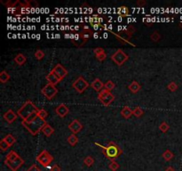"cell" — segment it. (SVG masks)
<instances>
[{
	"label": "cell",
	"mask_w": 182,
	"mask_h": 171,
	"mask_svg": "<svg viewBox=\"0 0 182 171\" xmlns=\"http://www.w3.org/2000/svg\"><path fill=\"white\" fill-rule=\"evenodd\" d=\"M45 124H46V121L41 119L40 117H38V115L30 121H24V120L21 121V125L33 136H36L37 133L42 131Z\"/></svg>",
	"instance_id": "1"
},
{
	"label": "cell",
	"mask_w": 182,
	"mask_h": 171,
	"mask_svg": "<svg viewBox=\"0 0 182 171\" xmlns=\"http://www.w3.org/2000/svg\"><path fill=\"white\" fill-rule=\"evenodd\" d=\"M38 110L39 109L36 107L31 101H27L18 110L17 114L22 119V120H26L30 117H31L34 113L37 112Z\"/></svg>",
	"instance_id": "2"
},
{
	"label": "cell",
	"mask_w": 182,
	"mask_h": 171,
	"mask_svg": "<svg viewBox=\"0 0 182 171\" xmlns=\"http://www.w3.org/2000/svg\"><path fill=\"white\" fill-rule=\"evenodd\" d=\"M96 144L98 146H100L101 148H102V152L104 153V155L109 159L111 161H113L115 159H116L121 153H122V151L120 150V148L117 146V144H115V143L113 142H110L109 143V144L107 146H102V145H100L96 143Z\"/></svg>",
	"instance_id": "3"
},
{
	"label": "cell",
	"mask_w": 182,
	"mask_h": 171,
	"mask_svg": "<svg viewBox=\"0 0 182 171\" xmlns=\"http://www.w3.org/2000/svg\"><path fill=\"white\" fill-rule=\"evenodd\" d=\"M36 161L41 164L43 167H49V165L52 163V161H53V157L46 151V150H43L37 156H36Z\"/></svg>",
	"instance_id": "4"
},
{
	"label": "cell",
	"mask_w": 182,
	"mask_h": 171,
	"mask_svg": "<svg viewBox=\"0 0 182 171\" xmlns=\"http://www.w3.org/2000/svg\"><path fill=\"white\" fill-rule=\"evenodd\" d=\"M98 99L101 102V103L104 106H109V104L115 100V96L110 93V91L104 88L99 93Z\"/></svg>",
	"instance_id": "5"
},
{
	"label": "cell",
	"mask_w": 182,
	"mask_h": 171,
	"mask_svg": "<svg viewBox=\"0 0 182 171\" xmlns=\"http://www.w3.org/2000/svg\"><path fill=\"white\" fill-rule=\"evenodd\" d=\"M128 55L124 52L122 51L121 49H118L114 55H112L111 56V60L118 66H121L123 65L127 60H128Z\"/></svg>",
	"instance_id": "6"
},
{
	"label": "cell",
	"mask_w": 182,
	"mask_h": 171,
	"mask_svg": "<svg viewBox=\"0 0 182 171\" xmlns=\"http://www.w3.org/2000/svg\"><path fill=\"white\" fill-rule=\"evenodd\" d=\"M72 87L75 89L76 92H78L79 94H82L89 87V83L83 77H78L73 82Z\"/></svg>",
	"instance_id": "7"
},
{
	"label": "cell",
	"mask_w": 182,
	"mask_h": 171,
	"mask_svg": "<svg viewBox=\"0 0 182 171\" xmlns=\"http://www.w3.org/2000/svg\"><path fill=\"white\" fill-rule=\"evenodd\" d=\"M41 92L47 99L51 100L52 98H53L56 96V94L58 93V90H57V88L55 87L54 85H52V84L48 83L47 85L44 86V87L42 89Z\"/></svg>",
	"instance_id": "8"
},
{
	"label": "cell",
	"mask_w": 182,
	"mask_h": 171,
	"mask_svg": "<svg viewBox=\"0 0 182 171\" xmlns=\"http://www.w3.org/2000/svg\"><path fill=\"white\" fill-rule=\"evenodd\" d=\"M4 164L11 170L12 171H17L23 164H24V161L21 158V157H19L16 161H5L4 160Z\"/></svg>",
	"instance_id": "9"
},
{
	"label": "cell",
	"mask_w": 182,
	"mask_h": 171,
	"mask_svg": "<svg viewBox=\"0 0 182 171\" xmlns=\"http://www.w3.org/2000/svg\"><path fill=\"white\" fill-rule=\"evenodd\" d=\"M52 72H53V73L60 78V80L63 79V78L68 75V70L64 68L61 64H60V63L56 64V65L53 68Z\"/></svg>",
	"instance_id": "10"
},
{
	"label": "cell",
	"mask_w": 182,
	"mask_h": 171,
	"mask_svg": "<svg viewBox=\"0 0 182 171\" xmlns=\"http://www.w3.org/2000/svg\"><path fill=\"white\" fill-rule=\"evenodd\" d=\"M82 128H83V126L77 119H74L69 124V129L75 135L79 133L82 130Z\"/></svg>",
	"instance_id": "11"
},
{
	"label": "cell",
	"mask_w": 182,
	"mask_h": 171,
	"mask_svg": "<svg viewBox=\"0 0 182 171\" xmlns=\"http://www.w3.org/2000/svg\"><path fill=\"white\" fill-rule=\"evenodd\" d=\"M17 115H18V114H16L13 110H8V111L3 115V118H4V119L7 123L11 124V123H13V122L17 119Z\"/></svg>",
	"instance_id": "12"
},
{
	"label": "cell",
	"mask_w": 182,
	"mask_h": 171,
	"mask_svg": "<svg viewBox=\"0 0 182 171\" xmlns=\"http://www.w3.org/2000/svg\"><path fill=\"white\" fill-rule=\"evenodd\" d=\"M69 111H70L69 108H68L65 104H63V103L59 104V105L55 108V112H56L57 115H59L61 118H64V117L69 113Z\"/></svg>",
	"instance_id": "13"
},
{
	"label": "cell",
	"mask_w": 182,
	"mask_h": 171,
	"mask_svg": "<svg viewBox=\"0 0 182 171\" xmlns=\"http://www.w3.org/2000/svg\"><path fill=\"white\" fill-rule=\"evenodd\" d=\"M46 80L48 81V83L49 84H52V85H57L61 80H60V78L53 73V72H52V71H50V73H48L47 75H46Z\"/></svg>",
	"instance_id": "14"
},
{
	"label": "cell",
	"mask_w": 182,
	"mask_h": 171,
	"mask_svg": "<svg viewBox=\"0 0 182 171\" xmlns=\"http://www.w3.org/2000/svg\"><path fill=\"white\" fill-rule=\"evenodd\" d=\"M91 87L97 92H101L103 87H104V84L102 83L101 80H100L99 78H95L92 83H91Z\"/></svg>",
	"instance_id": "15"
},
{
	"label": "cell",
	"mask_w": 182,
	"mask_h": 171,
	"mask_svg": "<svg viewBox=\"0 0 182 171\" xmlns=\"http://www.w3.org/2000/svg\"><path fill=\"white\" fill-rule=\"evenodd\" d=\"M128 88H129V90H130L132 93L136 94V93H138V92L141 90V85H140L137 81H132V82L129 85Z\"/></svg>",
	"instance_id": "16"
},
{
	"label": "cell",
	"mask_w": 182,
	"mask_h": 171,
	"mask_svg": "<svg viewBox=\"0 0 182 171\" xmlns=\"http://www.w3.org/2000/svg\"><path fill=\"white\" fill-rule=\"evenodd\" d=\"M42 132H43V134L45 136V137H50V136H52L53 133H54V129L49 125V124H45L44 126V128H43V129H42Z\"/></svg>",
	"instance_id": "17"
},
{
	"label": "cell",
	"mask_w": 182,
	"mask_h": 171,
	"mask_svg": "<svg viewBox=\"0 0 182 171\" xmlns=\"http://www.w3.org/2000/svg\"><path fill=\"white\" fill-rule=\"evenodd\" d=\"M121 115L124 118V119H129L132 115V111L128 107V106H124L122 111H121Z\"/></svg>",
	"instance_id": "18"
},
{
	"label": "cell",
	"mask_w": 182,
	"mask_h": 171,
	"mask_svg": "<svg viewBox=\"0 0 182 171\" xmlns=\"http://www.w3.org/2000/svg\"><path fill=\"white\" fill-rule=\"evenodd\" d=\"M14 62L18 64V65H22L26 63V57L22 55V54H18L15 57H14Z\"/></svg>",
	"instance_id": "19"
},
{
	"label": "cell",
	"mask_w": 182,
	"mask_h": 171,
	"mask_svg": "<svg viewBox=\"0 0 182 171\" xmlns=\"http://www.w3.org/2000/svg\"><path fill=\"white\" fill-rule=\"evenodd\" d=\"M20 156L14 152V151H11V152H9V153L5 156V161H16L18 158H19Z\"/></svg>",
	"instance_id": "20"
},
{
	"label": "cell",
	"mask_w": 182,
	"mask_h": 171,
	"mask_svg": "<svg viewBox=\"0 0 182 171\" xmlns=\"http://www.w3.org/2000/svg\"><path fill=\"white\" fill-rule=\"evenodd\" d=\"M68 143L71 145V146H75L77 143H78V138L75 135V134H71L70 137L67 138Z\"/></svg>",
	"instance_id": "21"
},
{
	"label": "cell",
	"mask_w": 182,
	"mask_h": 171,
	"mask_svg": "<svg viewBox=\"0 0 182 171\" xmlns=\"http://www.w3.org/2000/svg\"><path fill=\"white\" fill-rule=\"evenodd\" d=\"M163 158L164 161H169L173 158V153L170 151V150H165L163 153Z\"/></svg>",
	"instance_id": "22"
},
{
	"label": "cell",
	"mask_w": 182,
	"mask_h": 171,
	"mask_svg": "<svg viewBox=\"0 0 182 171\" xmlns=\"http://www.w3.org/2000/svg\"><path fill=\"white\" fill-rule=\"evenodd\" d=\"M8 144H9V146H12L15 142H16V139L14 138V137H13L11 134H8V135H6L5 137L3 138Z\"/></svg>",
	"instance_id": "23"
},
{
	"label": "cell",
	"mask_w": 182,
	"mask_h": 171,
	"mask_svg": "<svg viewBox=\"0 0 182 171\" xmlns=\"http://www.w3.org/2000/svg\"><path fill=\"white\" fill-rule=\"evenodd\" d=\"M9 78H10V76L5 70L1 71V73H0V81L2 83H6L9 80Z\"/></svg>",
	"instance_id": "24"
},
{
	"label": "cell",
	"mask_w": 182,
	"mask_h": 171,
	"mask_svg": "<svg viewBox=\"0 0 182 171\" xmlns=\"http://www.w3.org/2000/svg\"><path fill=\"white\" fill-rule=\"evenodd\" d=\"M84 163L85 166H87V167H91V166H92V165L94 164V159H93L92 156H87V157L84 158Z\"/></svg>",
	"instance_id": "25"
},
{
	"label": "cell",
	"mask_w": 182,
	"mask_h": 171,
	"mask_svg": "<svg viewBox=\"0 0 182 171\" xmlns=\"http://www.w3.org/2000/svg\"><path fill=\"white\" fill-rule=\"evenodd\" d=\"M143 113H144V111H143L140 107H135L134 110L132 111V115H134V116L137 117V118L141 117V116L143 115Z\"/></svg>",
	"instance_id": "26"
},
{
	"label": "cell",
	"mask_w": 182,
	"mask_h": 171,
	"mask_svg": "<svg viewBox=\"0 0 182 171\" xmlns=\"http://www.w3.org/2000/svg\"><path fill=\"white\" fill-rule=\"evenodd\" d=\"M169 128H170V127H169V125H168L165 121L162 122V123L159 125V129H160L163 133H166V132L169 130Z\"/></svg>",
	"instance_id": "27"
},
{
	"label": "cell",
	"mask_w": 182,
	"mask_h": 171,
	"mask_svg": "<svg viewBox=\"0 0 182 171\" xmlns=\"http://www.w3.org/2000/svg\"><path fill=\"white\" fill-rule=\"evenodd\" d=\"M37 115H38V117H40L41 119H43L45 120V119H46L47 116H48V113H47V111H46L45 110H44V109H39L38 111H37Z\"/></svg>",
	"instance_id": "28"
},
{
	"label": "cell",
	"mask_w": 182,
	"mask_h": 171,
	"mask_svg": "<svg viewBox=\"0 0 182 171\" xmlns=\"http://www.w3.org/2000/svg\"><path fill=\"white\" fill-rule=\"evenodd\" d=\"M109 168V170H110L111 171H116L117 170H118V169H119V164H118L116 161H111V162H110Z\"/></svg>",
	"instance_id": "29"
},
{
	"label": "cell",
	"mask_w": 182,
	"mask_h": 171,
	"mask_svg": "<svg viewBox=\"0 0 182 171\" xmlns=\"http://www.w3.org/2000/svg\"><path fill=\"white\" fill-rule=\"evenodd\" d=\"M115 87V84L114 82H112L111 80H108L105 84H104V88L109 90V91H111L112 89H114Z\"/></svg>",
	"instance_id": "30"
},
{
	"label": "cell",
	"mask_w": 182,
	"mask_h": 171,
	"mask_svg": "<svg viewBox=\"0 0 182 171\" xmlns=\"http://www.w3.org/2000/svg\"><path fill=\"white\" fill-rule=\"evenodd\" d=\"M167 88L171 91V92H174V91H176L177 90V88H178V85L175 83V82H171V83H169L168 84V86H167Z\"/></svg>",
	"instance_id": "31"
},
{
	"label": "cell",
	"mask_w": 182,
	"mask_h": 171,
	"mask_svg": "<svg viewBox=\"0 0 182 171\" xmlns=\"http://www.w3.org/2000/svg\"><path fill=\"white\" fill-rule=\"evenodd\" d=\"M9 147H10L9 144H8L4 139H2L1 142H0V149H1V151H2V152H4V151H6Z\"/></svg>",
	"instance_id": "32"
},
{
	"label": "cell",
	"mask_w": 182,
	"mask_h": 171,
	"mask_svg": "<svg viewBox=\"0 0 182 171\" xmlns=\"http://www.w3.org/2000/svg\"><path fill=\"white\" fill-rule=\"evenodd\" d=\"M35 57L37 60H42L44 57V53L42 50H36L35 53Z\"/></svg>",
	"instance_id": "33"
},
{
	"label": "cell",
	"mask_w": 182,
	"mask_h": 171,
	"mask_svg": "<svg viewBox=\"0 0 182 171\" xmlns=\"http://www.w3.org/2000/svg\"><path fill=\"white\" fill-rule=\"evenodd\" d=\"M150 38H151L153 41L156 42V41H158V40L161 38V36H160V34H159L157 31H155V32H153V33L151 34V36H150Z\"/></svg>",
	"instance_id": "34"
},
{
	"label": "cell",
	"mask_w": 182,
	"mask_h": 171,
	"mask_svg": "<svg viewBox=\"0 0 182 171\" xmlns=\"http://www.w3.org/2000/svg\"><path fill=\"white\" fill-rule=\"evenodd\" d=\"M135 32V28L132 26V25H129L127 27V30H126V33L129 35V36H132Z\"/></svg>",
	"instance_id": "35"
},
{
	"label": "cell",
	"mask_w": 182,
	"mask_h": 171,
	"mask_svg": "<svg viewBox=\"0 0 182 171\" xmlns=\"http://www.w3.org/2000/svg\"><path fill=\"white\" fill-rule=\"evenodd\" d=\"M93 52H94V54H95L96 56H97V55H99L104 53V49H103L102 47H96V48H94Z\"/></svg>",
	"instance_id": "36"
},
{
	"label": "cell",
	"mask_w": 182,
	"mask_h": 171,
	"mask_svg": "<svg viewBox=\"0 0 182 171\" xmlns=\"http://www.w3.org/2000/svg\"><path fill=\"white\" fill-rule=\"evenodd\" d=\"M106 57H107V55L105 54V52L102 53V54H101V55H97V59H98L99 61H101V62L104 61V60L106 59Z\"/></svg>",
	"instance_id": "37"
},
{
	"label": "cell",
	"mask_w": 182,
	"mask_h": 171,
	"mask_svg": "<svg viewBox=\"0 0 182 171\" xmlns=\"http://www.w3.org/2000/svg\"><path fill=\"white\" fill-rule=\"evenodd\" d=\"M26 171H41V170H40V169L36 166V164H33L30 169H28Z\"/></svg>",
	"instance_id": "38"
},
{
	"label": "cell",
	"mask_w": 182,
	"mask_h": 171,
	"mask_svg": "<svg viewBox=\"0 0 182 171\" xmlns=\"http://www.w3.org/2000/svg\"><path fill=\"white\" fill-rule=\"evenodd\" d=\"M28 3H29V6L30 7H37L38 6V4L36 3V1H33V0H30V1H28Z\"/></svg>",
	"instance_id": "39"
},
{
	"label": "cell",
	"mask_w": 182,
	"mask_h": 171,
	"mask_svg": "<svg viewBox=\"0 0 182 171\" xmlns=\"http://www.w3.org/2000/svg\"><path fill=\"white\" fill-rule=\"evenodd\" d=\"M51 171H61V170L58 164H54L51 167Z\"/></svg>",
	"instance_id": "40"
},
{
	"label": "cell",
	"mask_w": 182,
	"mask_h": 171,
	"mask_svg": "<svg viewBox=\"0 0 182 171\" xmlns=\"http://www.w3.org/2000/svg\"><path fill=\"white\" fill-rule=\"evenodd\" d=\"M137 4H138L140 7H142V6H144L146 4V1H144V0H138V1H137Z\"/></svg>",
	"instance_id": "41"
},
{
	"label": "cell",
	"mask_w": 182,
	"mask_h": 171,
	"mask_svg": "<svg viewBox=\"0 0 182 171\" xmlns=\"http://www.w3.org/2000/svg\"><path fill=\"white\" fill-rule=\"evenodd\" d=\"M121 11L124 13V15H127V14H128V13H129L128 9H127L125 6H122V7H121Z\"/></svg>",
	"instance_id": "42"
},
{
	"label": "cell",
	"mask_w": 182,
	"mask_h": 171,
	"mask_svg": "<svg viewBox=\"0 0 182 171\" xmlns=\"http://www.w3.org/2000/svg\"><path fill=\"white\" fill-rule=\"evenodd\" d=\"M164 171H175V170H174L172 167H171V166H170V167H167V168L165 169V170Z\"/></svg>",
	"instance_id": "43"
},
{
	"label": "cell",
	"mask_w": 182,
	"mask_h": 171,
	"mask_svg": "<svg viewBox=\"0 0 182 171\" xmlns=\"http://www.w3.org/2000/svg\"><path fill=\"white\" fill-rule=\"evenodd\" d=\"M92 26H93L94 30H98V28H99V25H98V24H93Z\"/></svg>",
	"instance_id": "44"
},
{
	"label": "cell",
	"mask_w": 182,
	"mask_h": 171,
	"mask_svg": "<svg viewBox=\"0 0 182 171\" xmlns=\"http://www.w3.org/2000/svg\"><path fill=\"white\" fill-rule=\"evenodd\" d=\"M93 37H94L95 38H97V37H98V34H97V33H94V34H93Z\"/></svg>",
	"instance_id": "45"
},
{
	"label": "cell",
	"mask_w": 182,
	"mask_h": 171,
	"mask_svg": "<svg viewBox=\"0 0 182 171\" xmlns=\"http://www.w3.org/2000/svg\"><path fill=\"white\" fill-rule=\"evenodd\" d=\"M180 25H181V27H182V22H181V24H180Z\"/></svg>",
	"instance_id": "46"
}]
</instances>
